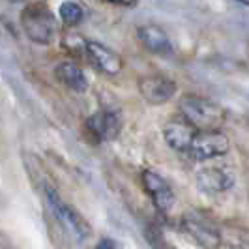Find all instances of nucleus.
I'll return each instance as SVG.
<instances>
[{"mask_svg":"<svg viewBox=\"0 0 249 249\" xmlns=\"http://www.w3.org/2000/svg\"><path fill=\"white\" fill-rule=\"evenodd\" d=\"M180 112L187 124L193 125L197 131L219 129L227 118V112L221 105L195 94H187L180 100Z\"/></svg>","mask_w":249,"mask_h":249,"instance_id":"nucleus-1","label":"nucleus"},{"mask_svg":"<svg viewBox=\"0 0 249 249\" xmlns=\"http://www.w3.org/2000/svg\"><path fill=\"white\" fill-rule=\"evenodd\" d=\"M21 25L26 36L39 45H49L58 30L54 13L43 4H32L25 8L21 15Z\"/></svg>","mask_w":249,"mask_h":249,"instance_id":"nucleus-2","label":"nucleus"},{"mask_svg":"<svg viewBox=\"0 0 249 249\" xmlns=\"http://www.w3.org/2000/svg\"><path fill=\"white\" fill-rule=\"evenodd\" d=\"M229 148H231V142L227 135L219 129H210V131H197L186 154H189V158L197 161H206V160L225 156Z\"/></svg>","mask_w":249,"mask_h":249,"instance_id":"nucleus-3","label":"nucleus"},{"mask_svg":"<svg viewBox=\"0 0 249 249\" xmlns=\"http://www.w3.org/2000/svg\"><path fill=\"white\" fill-rule=\"evenodd\" d=\"M88 135L96 142L112 141L120 135L122 129V116L118 111H100L92 114L85 122Z\"/></svg>","mask_w":249,"mask_h":249,"instance_id":"nucleus-4","label":"nucleus"},{"mask_svg":"<svg viewBox=\"0 0 249 249\" xmlns=\"http://www.w3.org/2000/svg\"><path fill=\"white\" fill-rule=\"evenodd\" d=\"M139 92L148 103L161 105L176 94V83L165 75H148L139 79Z\"/></svg>","mask_w":249,"mask_h":249,"instance_id":"nucleus-5","label":"nucleus"},{"mask_svg":"<svg viewBox=\"0 0 249 249\" xmlns=\"http://www.w3.org/2000/svg\"><path fill=\"white\" fill-rule=\"evenodd\" d=\"M141 180H142V187L148 193L154 206L160 212H169L175 204V193H173L171 186L160 175H156L154 171H142Z\"/></svg>","mask_w":249,"mask_h":249,"instance_id":"nucleus-6","label":"nucleus"},{"mask_svg":"<svg viewBox=\"0 0 249 249\" xmlns=\"http://www.w3.org/2000/svg\"><path fill=\"white\" fill-rule=\"evenodd\" d=\"M47 197H49L51 206H53L54 213L58 215V219L68 225V229H70L71 232H75L81 240L88 238V234H90V225L83 219V215L77 212L73 206L64 204L62 199L58 197V193H56V191H53L51 187L47 189Z\"/></svg>","mask_w":249,"mask_h":249,"instance_id":"nucleus-7","label":"nucleus"},{"mask_svg":"<svg viewBox=\"0 0 249 249\" xmlns=\"http://www.w3.org/2000/svg\"><path fill=\"white\" fill-rule=\"evenodd\" d=\"M85 54L90 58V62L94 64L98 70H101L107 75H116L122 70V58L120 54H116L112 49H109L107 45L98 43V41H87L85 47Z\"/></svg>","mask_w":249,"mask_h":249,"instance_id":"nucleus-8","label":"nucleus"},{"mask_svg":"<svg viewBox=\"0 0 249 249\" xmlns=\"http://www.w3.org/2000/svg\"><path fill=\"white\" fill-rule=\"evenodd\" d=\"M197 184L202 191L221 193L234 186V175L225 167H204L197 173Z\"/></svg>","mask_w":249,"mask_h":249,"instance_id":"nucleus-9","label":"nucleus"},{"mask_svg":"<svg viewBox=\"0 0 249 249\" xmlns=\"http://www.w3.org/2000/svg\"><path fill=\"white\" fill-rule=\"evenodd\" d=\"M182 229H184V232H187L189 236L199 244V248L219 249V246H221V236H219V232H217L215 229H212V227L204 225L202 221H199V219L191 217V215H186V217L182 219Z\"/></svg>","mask_w":249,"mask_h":249,"instance_id":"nucleus-10","label":"nucleus"},{"mask_svg":"<svg viewBox=\"0 0 249 249\" xmlns=\"http://www.w3.org/2000/svg\"><path fill=\"white\" fill-rule=\"evenodd\" d=\"M195 133H197V129L187 124L186 120H173L163 127L165 142L176 152H187Z\"/></svg>","mask_w":249,"mask_h":249,"instance_id":"nucleus-11","label":"nucleus"},{"mask_svg":"<svg viewBox=\"0 0 249 249\" xmlns=\"http://www.w3.org/2000/svg\"><path fill=\"white\" fill-rule=\"evenodd\" d=\"M137 37L141 43L148 51L156 53V54H167L171 53V39L167 36V32L161 26L158 25H144L139 28Z\"/></svg>","mask_w":249,"mask_h":249,"instance_id":"nucleus-12","label":"nucleus"},{"mask_svg":"<svg viewBox=\"0 0 249 249\" xmlns=\"http://www.w3.org/2000/svg\"><path fill=\"white\" fill-rule=\"evenodd\" d=\"M54 73H56L58 81L62 85H66V87L70 88V90H73V92H87L88 90V81L87 77H85V73H83V70L75 62H71V60L58 64Z\"/></svg>","mask_w":249,"mask_h":249,"instance_id":"nucleus-13","label":"nucleus"},{"mask_svg":"<svg viewBox=\"0 0 249 249\" xmlns=\"http://www.w3.org/2000/svg\"><path fill=\"white\" fill-rule=\"evenodd\" d=\"M58 15H60L62 23L68 26V28H73V26H77L79 23H81V21H83V17H85V12H83V8H81L77 2H71V0H68V2H62V4H60Z\"/></svg>","mask_w":249,"mask_h":249,"instance_id":"nucleus-14","label":"nucleus"},{"mask_svg":"<svg viewBox=\"0 0 249 249\" xmlns=\"http://www.w3.org/2000/svg\"><path fill=\"white\" fill-rule=\"evenodd\" d=\"M64 45H66V49L71 51V53H79V51L85 53L87 41L81 36H77V34H68V36L64 37Z\"/></svg>","mask_w":249,"mask_h":249,"instance_id":"nucleus-15","label":"nucleus"},{"mask_svg":"<svg viewBox=\"0 0 249 249\" xmlns=\"http://www.w3.org/2000/svg\"><path fill=\"white\" fill-rule=\"evenodd\" d=\"M96 249H122V246H120V242H116L112 238H103L98 242Z\"/></svg>","mask_w":249,"mask_h":249,"instance_id":"nucleus-16","label":"nucleus"},{"mask_svg":"<svg viewBox=\"0 0 249 249\" xmlns=\"http://www.w3.org/2000/svg\"><path fill=\"white\" fill-rule=\"evenodd\" d=\"M109 4H116V6H124V8H133L137 4V0H105Z\"/></svg>","mask_w":249,"mask_h":249,"instance_id":"nucleus-17","label":"nucleus"}]
</instances>
